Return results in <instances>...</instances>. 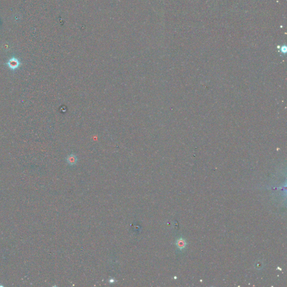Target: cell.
I'll return each mask as SVG.
<instances>
[{
	"mask_svg": "<svg viewBox=\"0 0 287 287\" xmlns=\"http://www.w3.org/2000/svg\"><path fill=\"white\" fill-rule=\"evenodd\" d=\"M10 70L15 71L17 70L21 65V61L19 58L15 57H12L10 58L8 62L5 64Z\"/></svg>",
	"mask_w": 287,
	"mask_h": 287,
	"instance_id": "obj_1",
	"label": "cell"
},
{
	"mask_svg": "<svg viewBox=\"0 0 287 287\" xmlns=\"http://www.w3.org/2000/svg\"><path fill=\"white\" fill-rule=\"evenodd\" d=\"M185 241H184V240H182V239H179V240H178L177 241V247L179 249H182L184 248L185 246Z\"/></svg>",
	"mask_w": 287,
	"mask_h": 287,
	"instance_id": "obj_3",
	"label": "cell"
},
{
	"mask_svg": "<svg viewBox=\"0 0 287 287\" xmlns=\"http://www.w3.org/2000/svg\"><path fill=\"white\" fill-rule=\"evenodd\" d=\"M67 163L70 166H74L77 162V157L74 154H71L66 158Z\"/></svg>",
	"mask_w": 287,
	"mask_h": 287,
	"instance_id": "obj_2",
	"label": "cell"
}]
</instances>
